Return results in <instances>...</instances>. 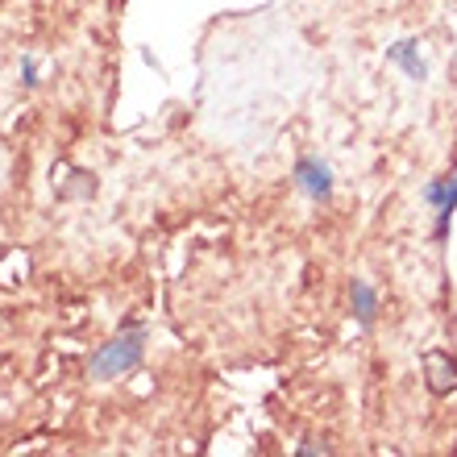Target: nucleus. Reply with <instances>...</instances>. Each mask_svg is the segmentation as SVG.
Here are the masks:
<instances>
[{"mask_svg": "<svg viewBox=\"0 0 457 457\" xmlns=\"http://www.w3.org/2000/svg\"><path fill=\"white\" fill-rule=\"evenodd\" d=\"M145 325H125L109 345H100L92 358H87V378H96V383H109V378H125L142 366L145 358Z\"/></svg>", "mask_w": 457, "mask_h": 457, "instance_id": "nucleus-1", "label": "nucleus"}, {"mask_svg": "<svg viewBox=\"0 0 457 457\" xmlns=\"http://www.w3.org/2000/svg\"><path fill=\"white\" fill-rule=\"evenodd\" d=\"M291 179L300 187L303 195H312V200H333V167H328L320 154H300L295 158V167H291Z\"/></svg>", "mask_w": 457, "mask_h": 457, "instance_id": "nucleus-2", "label": "nucleus"}, {"mask_svg": "<svg viewBox=\"0 0 457 457\" xmlns=\"http://www.w3.org/2000/svg\"><path fill=\"white\" fill-rule=\"evenodd\" d=\"M424 386L433 391V395H453L457 391V358L449 349H424Z\"/></svg>", "mask_w": 457, "mask_h": 457, "instance_id": "nucleus-3", "label": "nucleus"}, {"mask_svg": "<svg viewBox=\"0 0 457 457\" xmlns=\"http://www.w3.org/2000/svg\"><path fill=\"white\" fill-rule=\"evenodd\" d=\"M386 62L403 67V75L416 79V84L428 79V62H424V54H420V37H399L395 46H386Z\"/></svg>", "mask_w": 457, "mask_h": 457, "instance_id": "nucleus-4", "label": "nucleus"}, {"mask_svg": "<svg viewBox=\"0 0 457 457\" xmlns=\"http://www.w3.org/2000/svg\"><path fill=\"white\" fill-rule=\"evenodd\" d=\"M349 308H353L361 328H370L378 320V291L366 278H349Z\"/></svg>", "mask_w": 457, "mask_h": 457, "instance_id": "nucleus-5", "label": "nucleus"}, {"mask_svg": "<svg viewBox=\"0 0 457 457\" xmlns=\"http://www.w3.org/2000/svg\"><path fill=\"white\" fill-rule=\"evenodd\" d=\"M453 212H457V170L449 175L445 200L436 204V220H433V241H436V245H445V241H449V225H453Z\"/></svg>", "mask_w": 457, "mask_h": 457, "instance_id": "nucleus-6", "label": "nucleus"}, {"mask_svg": "<svg viewBox=\"0 0 457 457\" xmlns=\"http://www.w3.org/2000/svg\"><path fill=\"white\" fill-rule=\"evenodd\" d=\"M445 187H449V175H445V179H433V183H424L420 200H424V204H428V208H433V212H436V204L445 200Z\"/></svg>", "mask_w": 457, "mask_h": 457, "instance_id": "nucleus-7", "label": "nucleus"}, {"mask_svg": "<svg viewBox=\"0 0 457 457\" xmlns=\"http://www.w3.org/2000/svg\"><path fill=\"white\" fill-rule=\"evenodd\" d=\"M295 453H300V457H316V453H320V457H328V453H333V449H328L325 441H316V436H308V441H300V449H295Z\"/></svg>", "mask_w": 457, "mask_h": 457, "instance_id": "nucleus-8", "label": "nucleus"}, {"mask_svg": "<svg viewBox=\"0 0 457 457\" xmlns=\"http://www.w3.org/2000/svg\"><path fill=\"white\" fill-rule=\"evenodd\" d=\"M21 84L25 87H37V59H34V54H21Z\"/></svg>", "mask_w": 457, "mask_h": 457, "instance_id": "nucleus-9", "label": "nucleus"}]
</instances>
